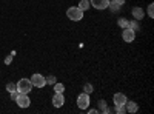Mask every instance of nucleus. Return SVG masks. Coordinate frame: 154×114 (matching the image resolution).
Here are the masks:
<instances>
[{
  "label": "nucleus",
  "instance_id": "22",
  "mask_svg": "<svg viewBox=\"0 0 154 114\" xmlns=\"http://www.w3.org/2000/svg\"><path fill=\"white\" fill-rule=\"evenodd\" d=\"M119 26L128 28V20H126V19H120V20H119Z\"/></svg>",
  "mask_w": 154,
  "mask_h": 114
},
{
  "label": "nucleus",
  "instance_id": "12",
  "mask_svg": "<svg viewBox=\"0 0 154 114\" xmlns=\"http://www.w3.org/2000/svg\"><path fill=\"white\" fill-rule=\"evenodd\" d=\"M97 105H99V112H103V114H106V112H109V108H108V105H106V102L103 99H100L99 102H97Z\"/></svg>",
  "mask_w": 154,
  "mask_h": 114
},
{
  "label": "nucleus",
  "instance_id": "13",
  "mask_svg": "<svg viewBox=\"0 0 154 114\" xmlns=\"http://www.w3.org/2000/svg\"><path fill=\"white\" fill-rule=\"evenodd\" d=\"M89 6H91V3H89V0H80V2H79V8H80L82 11H86Z\"/></svg>",
  "mask_w": 154,
  "mask_h": 114
},
{
  "label": "nucleus",
  "instance_id": "4",
  "mask_svg": "<svg viewBox=\"0 0 154 114\" xmlns=\"http://www.w3.org/2000/svg\"><path fill=\"white\" fill-rule=\"evenodd\" d=\"M122 39H123V42H126V43L134 42V39H136V31L131 29V28H123V31H122Z\"/></svg>",
  "mask_w": 154,
  "mask_h": 114
},
{
  "label": "nucleus",
  "instance_id": "15",
  "mask_svg": "<svg viewBox=\"0 0 154 114\" xmlns=\"http://www.w3.org/2000/svg\"><path fill=\"white\" fill-rule=\"evenodd\" d=\"M108 8H111L112 11H119V9H120V5H119L117 2H116V0H112V2H109V3H108Z\"/></svg>",
  "mask_w": 154,
  "mask_h": 114
},
{
  "label": "nucleus",
  "instance_id": "2",
  "mask_svg": "<svg viewBox=\"0 0 154 114\" xmlns=\"http://www.w3.org/2000/svg\"><path fill=\"white\" fill-rule=\"evenodd\" d=\"M16 85H17V91L20 94H28L32 90V83H31L29 79H20Z\"/></svg>",
  "mask_w": 154,
  "mask_h": 114
},
{
  "label": "nucleus",
  "instance_id": "17",
  "mask_svg": "<svg viewBox=\"0 0 154 114\" xmlns=\"http://www.w3.org/2000/svg\"><path fill=\"white\" fill-rule=\"evenodd\" d=\"M93 90H94V88H93V85H91V83H85V85H83V93L91 94V93H93Z\"/></svg>",
  "mask_w": 154,
  "mask_h": 114
},
{
  "label": "nucleus",
  "instance_id": "5",
  "mask_svg": "<svg viewBox=\"0 0 154 114\" xmlns=\"http://www.w3.org/2000/svg\"><path fill=\"white\" fill-rule=\"evenodd\" d=\"M77 106H79L80 109H88V106H89V94L82 93L79 97H77Z\"/></svg>",
  "mask_w": 154,
  "mask_h": 114
},
{
  "label": "nucleus",
  "instance_id": "11",
  "mask_svg": "<svg viewBox=\"0 0 154 114\" xmlns=\"http://www.w3.org/2000/svg\"><path fill=\"white\" fill-rule=\"evenodd\" d=\"M125 108H126V112H136L139 109V105L136 102H133V100H131V102H128V100H126Z\"/></svg>",
  "mask_w": 154,
  "mask_h": 114
},
{
  "label": "nucleus",
  "instance_id": "16",
  "mask_svg": "<svg viewBox=\"0 0 154 114\" xmlns=\"http://www.w3.org/2000/svg\"><path fill=\"white\" fill-rule=\"evenodd\" d=\"M137 22H139V20H136V19L131 20V22H128V28H131V29H134V31L139 29V23H137Z\"/></svg>",
  "mask_w": 154,
  "mask_h": 114
},
{
  "label": "nucleus",
  "instance_id": "24",
  "mask_svg": "<svg viewBox=\"0 0 154 114\" xmlns=\"http://www.w3.org/2000/svg\"><path fill=\"white\" fill-rule=\"evenodd\" d=\"M11 62H12V56H8V57L5 59V63H6V65H9Z\"/></svg>",
  "mask_w": 154,
  "mask_h": 114
},
{
  "label": "nucleus",
  "instance_id": "23",
  "mask_svg": "<svg viewBox=\"0 0 154 114\" xmlns=\"http://www.w3.org/2000/svg\"><path fill=\"white\" fill-rule=\"evenodd\" d=\"M9 96H11V99L16 102V99H17V96H19V91H17V90H16V91H12V93H9Z\"/></svg>",
  "mask_w": 154,
  "mask_h": 114
},
{
  "label": "nucleus",
  "instance_id": "18",
  "mask_svg": "<svg viewBox=\"0 0 154 114\" xmlns=\"http://www.w3.org/2000/svg\"><path fill=\"white\" fill-rule=\"evenodd\" d=\"M146 14H148V17H154V3H149L148 5V9H146Z\"/></svg>",
  "mask_w": 154,
  "mask_h": 114
},
{
  "label": "nucleus",
  "instance_id": "9",
  "mask_svg": "<svg viewBox=\"0 0 154 114\" xmlns=\"http://www.w3.org/2000/svg\"><path fill=\"white\" fill-rule=\"evenodd\" d=\"M112 100H114V105H125L128 99H126V96L122 94V93H116L114 97H112Z\"/></svg>",
  "mask_w": 154,
  "mask_h": 114
},
{
  "label": "nucleus",
  "instance_id": "3",
  "mask_svg": "<svg viewBox=\"0 0 154 114\" xmlns=\"http://www.w3.org/2000/svg\"><path fill=\"white\" fill-rule=\"evenodd\" d=\"M29 80H31L32 86H35V88H43V86L46 85V77H43V75L38 74V72L32 74V77H31Z\"/></svg>",
  "mask_w": 154,
  "mask_h": 114
},
{
  "label": "nucleus",
  "instance_id": "19",
  "mask_svg": "<svg viewBox=\"0 0 154 114\" xmlns=\"http://www.w3.org/2000/svg\"><path fill=\"white\" fill-rule=\"evenodd\" d=\"M16 90H17V85H16V83L9 82V83L6 85V91H8V93H12V91H16Z\"/></svg>",
  "mask_w": 154,
  "mask_h": 114
},
{
  "label": "nucleus",
  "instance_id": "20",
  "mask_svg": "<svg viewBox=\"0 0 154 114\" xmlns=\"http://www.w3.org/2000/svg\"><path fill=\"white\" fill-rule=\"evenodd\" d=\"M116 112H117V114H125L126 112L125 105H116Z\"/></svg>",
  "mask_w": 154,
  "mask_h": 114
},
{
  "label": "nucleus",
  "instance_id": "7",
  "mask_svg": "<svg viewBox=\"0 0 154 114\" xmlns=\"http://www.w3.org/2000/svg\"><path fill=\"white\" fill-rule=\"evenodd\" d=\"M89 3L96 9H105V8H108L109 0H89Z\"/></svg>",
  "mask_w": 154,
  "mask_h": 114
},
{
  "label": "nucleus",
  "instance_id": "10",
  "mask_svg": "<svg viewBox=\"0 0 154 114\" xmlns=\"http://www.w3.org/2000/svg\"><path fill=\"white\" fill-rule=\"evenodd\" d=\"M131 14H133V19H136V20H142V19L145 17V11H143L142 8L136 6V8H133Z\"/></svg>",
  "mask_w": 154,
  "mask_h": 114
},
{
  "label": "nucleus",
  "instance_id": "14",
  "mask_svg": "<svg viewBox=\"0 0 154 114\" xmlns=\"http://www.w3.org/2000/svg\"><path fill=\"white\" fill-rule=\"evenodd\" d=\"M54 91L56 93H60V94H63V91H65V85L63 83H54Z\"/></svg>",
  "mask_w": 154,
  "mask_h": 114
},
{
  "label": "nucleus",
  "instance_id": "8",
  "mask_svg": "<svg viewBox=\"0 0 154 114\" xmlns=\"http://www.w3.org/2000/svg\"><path fill=\"white\" fill-rule=\"evenodd\" d=\"M53 105H54L56 108H60V106L65 105V97H63V94H60V93H56V94H54V97H53Z\"/></svg>",
  "mask_w": 154,
  "mask_h": 114
},
{
  "label": "nucleus",
  "instance_id": "26",
  "mask_svg": "<svg viewBox=\"0 0 154 114\" xmlns=\"http://www.w3.org/2000/svg\"><path fill=\"white\" fill-rule=\"evenodd\" d=\"M88 112H91V114H94V112H99L97 109H88Z\"/></svg>",
  "mask_w": 154,
  "mask_h": 114
},
{
  "label": "nucleus",
  "instance_id": "21",
  "mask_svg": "<svg viewBox=\"0 0 154 114\" xmlns=\"http://www.w3.org/2000/svg\"><path fill=\"white\" fill-rule=\"evenodd\" d=\"M54 83H56V77L53 74L48 75V77H46V85H54Z\"/></svg>",
  "mask_w": 154,
  "mask_h": 114
},
{
  "label": "nucleus",
  "instance_id": "1",
  "mask_svg": "<svg viewBox=\"0 0 154 114\" xmlns=\"http://www.w3.org/2000/svg\"><path fill=\"white\" fill-rule=\"evenodd\" d=\"M66 16H68V19L72 20V22H79V20L83 19V11H82L79 6H71V8H68V11H66Z\"/></svg>",
  "mask_w": 154,
  "mask_h": 114
},
{
  "label": "nucleus",
  "instance_id": "25",
  "mask_svg": "<svg viewBox=\"0 0 154 114\" xmlns=\"http://www.w3.org/2000/svg\"><path fill=\"white\" fill-rule=\"evenodd\" d=\"M116 2H117V3H119V5H120V6H122V5H123V3H125V0H116Z\"/></svg>",
  "mask_w": 154,
  "mask_h": 114
},
{
  "label": "nucleus",
  "instance_id": "6",
  "mask_svg": "<svg viewBox=\"0 0 154 114\" xmlns=\"http://www.w3.org/2000/svg\"><path fill=\"white\" fill-rule=\"evenodd\" d=\"M16 103H17L20 108H28V106L31 105V100H29L28 94H20V93H19V96H17V99H16Z\"/></svg>",
  "mask_w": 154,
  "mask_h": 114
}]
</instances>
